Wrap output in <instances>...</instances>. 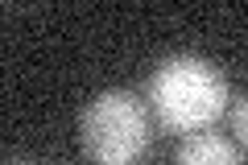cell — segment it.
<instances>
[{"instance_id":"obj_1","label":"cell","mask_w":248,"mask_h":165,"mask_svg":"<svg viewBox=\"0 0 248 165\" xmlns=\"http://www.w3.org/2000/svg\"><path fill=\"white\" fill-rule=\"evenodd\" d=\"M228 107V78L203 54H170L149 75V112L170 132H207Z\"/></svg>"},{"instance_id":"obj_2","label":"cell","mask_w":248,"mask_h":165,"mask_svg":"<svg viewBox=\"0 0 248 165\" xmlns=\"http://www.w3.org/2000/svg\"><path fill=\"white\" fill-rule=\"evenodd\" d=\"M79 145L95 165H137L149 153V107L133 91H99L79 116Z\"/></svg>"},{"instance_id":"obj_3","label":"cell","mask_w":248,"mask_h":165,"mask_svg":"<svg viewBox=\"0 0 248 165\" xmlns=\"http://www.w3.org/2000/svg\"><path fill=\"white\" fill-rule=\"evenodd\" d=\"M174 165H244L240 149L219 132H195L186 136L174 153Z\"/></svg>"},{"instance_id":"obj_4","label":"cell","mask_w":248,"mask_h":165,"mask_svg":"<svg viewBox=\"0 0 248 165\" xmlns=\"http://www.w3.org/2000/svg\"><path fill=\"white\" fill-rule=\"evenodd\" d=\"M232 132H236V136H240V145L248 149V95L240 99L236 107H232Z\"/></svg>"},{"instance_id":"obj_5","label":"cell","mask_w":248,"mask_h":165,"mask_svg":"<svg viewBox=\"0 0 248 165\" xmlns=\"http://www.w3.org/2000/svg\"><path fill=\"white\" fill-rule=\"evenodd\" d=\"M13 165H29V161H13Z\"/></svg>"}]
</instances>
